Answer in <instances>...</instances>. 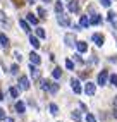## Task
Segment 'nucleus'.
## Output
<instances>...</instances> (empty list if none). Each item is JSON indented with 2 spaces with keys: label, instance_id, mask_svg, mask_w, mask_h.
Here are the masks:
<instances>
[{
  "label": "nucleus",
  "instance_id": "f257e3e1",
  "mask_svg": "<svg viewBox=\"0 0 117 122\" xmlns=\"http://www.w3.org/2000/svg\"><path fill=\"white\" fill-rule=\"evenodd\" d=\"M57 22L60 24L62 28H71V26H72L71 17H69L67 14H64V12H62V14H57Z\"/></svg>",
  "mask_w": 117,
  "mask_h": 122
},
{
  "label": "nucleus",
  "instance_id": "f03ea898",
  "mask_svg": "<svg viewBox=\"0 0 117 122\" xmlns=\"http://www.w3.org/2000/svg\"><path fill=\"white\" fill-rule=\"evenodd\" d=\"M108 77H110L108 69H102V71H100V74H98V77H96V84L98 86H105L107 81H108Z\"/></svg>",
  "mask_w": 117,
  "mask_h": 122
},
{
  "label": "nucleus",
  "instance_id": "7ed1b4c3",
  "mask_svg": "<svg viewBox=\"0 0 117 122\" xmlns=\"http://www.w3.org/2000/svg\"><path fill=\"white\" fill-rule=\"evenodd\" d=\"M71 88H72V91L76 93V95H81L83 91H85V88L81 86V81L78 77H72L71 79Z\"/></svg>",
  "mask_w": 117,
  "mask_h": 122
},
{
  "label": "nucleus",
  "instance_id": "20e7f679",
  "mask_svg": "<svg viewBox=\"0 0 117 122\" xmlns=\"http://www.w3.org/2000/svg\"><path fill=\"white\" fill-rule=\"evenodd\" d=\"M29 76L35 79V81H40V79H41V71L38 69V66H35V64H29Z\"/></svg>",
  "mask_w": 117,
  "mask_h": 122
},
{
  "label": "nucleus",
  "instance_id": "39448f33",
  "mask_svg": "<svg viewBox=\"0 0 117 122\" xmlns=\"http://www.w3.org/2000/svg\"><path fill=\"white\" fill-rule=\"evenodd\" d=\"M90 22H91V26H100V24L103 22V17H102V14H98V12H93V14H90Z\"/></svg>",
  "mask_w": 117,
  "mask_h": 122
},
{
  "label": "nucleus",
  "instance_id": "423d86ee",
  "mask_svg": "<svg viewBox=\"0 0 117 122\" xmlns=\"http://www.w3.org/2000/svg\"><path fill=\"white\" fill-rule=\"evenodd\" d=\"M91 41H93L96 46H103V43H105V36H103L102 33H93V35H91Z\"/></svg>",
  "mask_w": 117,
  "mask_h": 122
},
{
  "label": "nucleus",
  "instance_id": "0eeeda50",
  "mask_svg": "<svg viewBox=\"0 0 117 122\" xmlns=\"http://www.w3.org/2000/svg\"><path fill=\"white\" fill-rule=\"evenodd\" d=\"M29 79L26 77V76H19V83H17V88L19 89H22V91H28L29 89Z\"/></svg>",
  "mask_w": 117,
  "mask_h": 122
},
{
  "label": "nucleus",
  "instance_id": "6e6552de",
  "mask_svg": "<svg viewBox=\"0 0 117 122\" xmlns=\"http://www.w3.org/2000/svg\"><path fill=\"white\" fill-rule=\"evenodd\" d=\"M67 10L72 12V14H79L81 7H79V0H71V2L67 4Z\"/></svg>",
  "mask_w": 117,
  "mask_h": 122
},
{
  "label": "nucleus",
  "instance_id": "1a4fd4ad",
  "mask_svg": "<svg viewBox=\"0 0 117 122\" xmlns=\"http://www.w3.org/2000/svg\"><path fill=\"white\" fill-rule=\"evenodd\" d=\"M64 41H65V45H67V46H76V43H78L76 35H74V33H67V35L64 36Z\"/></svg>",
  "mask_w": 117,
  "mask_h": 122
},
{
  "label": "nucleus",
  "instance_id": "9d476101",
  "mask_svg": "<svg viewBox=\"0 0 117 122\" xmlns=\"http://www.w3.org/2000/svg\"><path fill=\"white\" fill-rule=\"evenodd\" d=\"M85 93H86L88 96H93V95L96 93V84L91 83V81H88V83L85 84Z\"/></svg>",
  "mask_w": 117,
  "mask_h": 122
},
{
  "label": "nucleus",
  "instance_id": "9b49d317",
  "mask_svg": "<svg viewBox=\"0 0 117 122\" xmlns=\"http://www.w3.org/2000/svg\"><path fill=\"white\" fill-rule=\"evenodd\" d=\"M58 89H60V84H58L57 81H50V79H48V89H47V91L52 93V95H55Z\"/></svg>",
  "mask_w": 117,
  "mask_h": 122
},
{
  "label": "nucleus",
  "instance_id": "f8f14e48",
  "mask_svg": "<svg viewBox=\"0 0 117 122\" xmlns=\"http://www.w3.org/2000/svg\"><path fill=\"white\" fill-rule=\"evenodd\" d=\"M79 24H81V28H90L91 26V22H90V15L88 14H81L79 15Z\"/></svg>",
  "mask_w": 117,
  "mask_h": 122
},
{
  "label": "nucleus",
  "instance_id": "ddd939ff",
  "mask_svg": "<svg viewBox=\"0 0 117 122\" xmlns=\"http://www.w3.org/2000/svg\"><path fill=\"white\" fill-rule=\"evenodd\" d=\"M29 62H31V64H35V66H40V64H41V57H40L36 52H33V50H31V53H29Z\"/></svg>",
  "mask_w": 117,
  "mask_h": 122
},
{
  "label": "nucleus",
  "instance_id": "4468645a",
  "mask_svg": "<svg viewBox=\"0 0 117 122\" xmlns=\"http://www.w3.org/2000/svg\"><path fill=\"white\" fill-rule=\"evenodd\" d=\"M76 50H78L79 53H86V52H88V43H86V41H79V40H78Z\"/></svg>",
  "mask_w": 117,
  "mask_h": 122
},
{
  "label": "nucleus",
  "instance_id": "2eb2a0df",
  "mask_svg": "<svg viewBox=\"0 0 117 122\" xmlns=\"http://www.w3.org/2000/svg\"><path fill=\"white\" fill-rule=\"evenodd\" d=\"M0 45H2V48H9L11 46V41H9V36L7 35H4V33H0Z\"/></svg>",
  "mask_w": 117,
  "mask_h": 122
},
{
  "label": "nucleus",
  "instance_id": "dca6fc26",
  "mask_svg": "<svg viewBox=\"0 0 117 122\" xmlns=\"http://www.w3.org/2000/svg\"><path fill=\"white\" fill-rule=\"evenodd\" d=\"M29 45L35 48V50H36V48H40V38H38L36 35H29Z\"/></svg>",
  "mask_w": 117,
  "mask_h": 122
},
{
  "label": "nucleus",
  "instance_id": "f3484780",
  "mask_svg": "<svg viewBox=\"0 0 117 122\" xmlns=\"http://www.w3.org/2000/svg\"><path fill=\"white\" fill-rule=\"evenodd\" d=\"M16 112H17V113H24V112H26V103L17 100V102H16Z\"/></svg>",
  "mask_w": 117,
  "mask_h": 122
},
{
  "label": "nucleus",
  "instance_id": "a211bd4d",
  "mask_svg": "<svg viewBox=\"0 0 117 122\" xmlns=\"http://www.w3.org/2000/svg\"><path fill=\"white\" fill-rule=\"evenodd\" d=\"M19 91H21V89L17 86H11L9 88V95L12 96V98H16V100H19Z\"/></svg>",
  "mask_w": 117,
  "mask_h": 122
},
{
  "label": "nucleus",
  "instance_id": "6ab92c4d",
  "mask_svg": "<svg viewBox=\"0 0 117 122\" xmlns=\"http://www.w3.org/2000/svg\"><path fill=\"white\" fill-rule=\"evenodd\" d=\"M19 26L22 28V31H24V33H31V28H29V22L28 21H24V19H19Z\"/></svg>",
  "mask_w": 117,
  "mask_h": 122
},
{
  "label": "nucleus",
  "instance_id": "aec40b11",
  "mask_svg": "<svg viewBox=\"0 0 117 122\" xmlns=\"http://www.w3.org/2000/svg\"><path fill=\"white\" fill-rule=\"evenodd\" d=\"M26 21H28L29 24H33V26H36V24H38V17H36V15L33 14V12L26 14Z\"/></svg>",
  "mask_w": 117,
  "mask_h": 122
},
{
  "label": "nucleus",
  "instance_id": "412c9836",
  "mask_svg": "<svg viewBox=\"0 0 117 122\" xmlns=\"http://www.w3.org/2000/svg\"><path fill=\"white\" fill-rule=\"evenodd\" d=\"M36 14H38L40 19H47V9H45V7H38V9H36Z\"/></svg>",
  "mask_w": 117,
  "mask_h": 122
},
{
  "label": "nucleus",
  "instance_id": "4be33fe9",
  "mask_svg": "<svg viewBox=\"0 0 117 122\" xmlns=\"http://www.w3.org/2000/svg\"><path fill=\"white\" fill-rule=\"evenodd\" d=\"M35 35H36V36H38L40 40H43V38L47 36V33H45V29H43V28H40V26H38V28L35 29Z\"/></svg>",
  "mask_w": 117,
  "mask_h": 122
},
{
  "label": "nucleus",
  "instance_id": "5701e85b",
  "mask_svg": "<svg viewBox=\"0 0 117 122\" xmlns=\"http://www.w3.org/2000/svg\"><path fill=\"white\" fill-rule=\"evenodd\" d=\"M52 77H53V79H60V77H62V69H60V67H55V69L52 71Z\"/></svg>",
  "mask_w": 117,
  "mask_h": 122
},
{
  "label": "nucleus",
  "instance_id": "b1692460",
  "mask_svg": "<svg viewBox=\"0 0 117 122\" xmlns=\"http://www.w3.org/2000/svg\"><path fill=\"white\" fill-rule=\"evenodd\" d=\"M71 119H72L74 122H81V112H79V110H72Z\"/></svg>",
  "mask_w": 117,
  "mask_h": 122
},
{
  "label": "nucleus",
  "instance_id": "393cba45",
  "mask_svg": "<svg viewBox=\"0 0 117 122\" xmlns=\"http://www.w3.org/2000/svg\"><path fill=\"white\" fill-rule=\"evenodd\" d=\"M64 12V4L58 0V2H55V14H62Z\"/></svg>",
  "mask_w": 117,
  "mask_h": 122
},
{
  "label": "nucleus",
  "instance_id": "a878e982",
  "mask_svg": "<svg viewBox=\"0 0 117 122\" xmlns=\"http://www.w3.org/2000/svg\"><path fill=\"white\" fill-rule=\"evenodd\" d=\"M50 113H52V115H57V113H58V105L57 103H50Z\"/></svg>",
  "mask_w": 117,
  "mask_h": 122
},
{
  "label": "nucleus",
  "instance_id": "bb28decb",
  "mask_svg": "<svg viewBox=\"0 0 117 122\" xmlns=\"http://www.w3.org/2000/svg\"><path fill=\"white\" fill-rule=\"evenodd\" d=\"M72 59H74V62L81 64V66L85 64V60H83V57H81V53H79V52H78V53H74V55H72Z\"/></svg>",
  "mask_w": 117,
  "mask_h": 122
},
{
  "label": "nucleus",
  "instance_id": "cd10ccee",
  "mask_svg": "<svg viewBox=\"0 0 117 122\" xmlns=\"http://www.w3.org/2000/svg\"><path fill=\"white\" fill-rule=\"evenodd\" d=\"M115 17H117V14H115L114 10H108V14H107V21H108V22H114Z\"/></svg>",
  "mask_w": 117,
  "mask_h": 122
},
{
  "label": "nucleus",
  "instance_id": "c85d7f7f",
  "mask_svg": "<svg viewBox=\"0 0 117 122\" xmlns=\"http://www.w3.org/2000/svg\"><path fill=\"white\" fill-rule=\"evenodd\" d=\"M108 83H110L114 88H117V74H110V77H108Z\"/></svg>",
  "mask_w": 117,
  "mask_h": 122
},
{
  "label": "nucleus",
  "instance_id": "c756f323",
  "mask_svg": "<svg viewBox=\"0 0 117 122\" xmlns=\"http://www.w3.org/2000/svg\"><path fill=\"white\" fill-rule=\"evenodd\" d=\"M65 67H67L69 71H74V60H71V59H65Z\"/></svg>",
  "mask_w": 117,
  "mask_h": 122
},
{
  "label": "nucleus",
  "instance_id": "7c9ffc66",
  "mask_svg": "<svg viewBox=\"0 0 117 122\" xmlns=\"http://www.w3.org/2000/svg\"><path fill=\"white\" fill-rule=\"evenodd\" d=\"M85 120H86V122H96V117L93 115V113H90V112H88V113H86V117H85Z\"/></svg>",
  "mask_w": 117,
  "mask_h": 122
},
{
  "label": "nucleus",
  "instance_id": "2f4dec72",
  "mask_svg": "<svg viewBox=\"0 0 117 122\" xmlns=\"http://www.w3.org/2000/svg\"><path fill=\"white\" fill-rule=\"evenodd\" d=\"M114 0H100V4H102V7H107V9H110Z\"/></svg>",
  "mask_w": 117,
  "mask_h": 122
},
{
  "label": "nucleus",
  "instance_id": "473e14b6",
  "mask_svg": "<svg viewBox=\"0 0 117 122\" xmlns=\"http://www.w3.org/2000/svg\"><path fill=\"white\" fill-rule=\"evenodd\" d=\"M11 72H12V74H16V76H19V66H17V64L11 66Z\"/></svg>",
  "mask_w": 117,
  "mask_h": 122
},
{
  "label": "nucleus",
  "instance_id": "72a5a7b5",
  "mask_svg": "<svg viewBox=\"0 0 117 122\" xmlns=\"http://www.w3.org/2000/svg\"><path fill=\"white\" fill-rule=\"evenodd\" d=\"M12 2H14V5H16V7H19V9L24 5V0H12Z\"/></svg>",
  "mask_w": 117,
  "mask_h": 122
},
{
  "label": "nucleus",
  "instance_id": "f704fd0d",
  "mask_svg": "<svg viewBox=\"0 0 117 122\" xmlns=\"http://www.w3.org/2000/svg\"><path fill=\"white\" fill-rule=\"evenodd\" d=\"M7 21V17H5V12L4 10H0V22H5Z\"/></svg>",
  "mask_w": 117,
  "mask_h": 122
},
{
  "label": "nucleus",
  "instance_id": "c9c22d12",
  "mask_svg": "<svg viewBox=\"0 0 117 122\" xmlns=\"http://www.w3.org/2000/svg\"><path fill=\"white\" fill-rule=\"evenodd\" d=\"M7 117H5V110H2V108H0V122H2V120H5Z\"/></svg>",
  "mask_w": 117,
  "mask_h": 122
},
{
  "label": "nucleus",
  "instance_id": "e433bc0d",
  "mask_svg": "<svg viewBox=\"0 0 117 122\" xmlns=\"http://www.w3.org/2000/svg\"><path fill=\"white\" fill-rule=\"evenodd\" d=\"M14 57H16V60H19V62H21V59H22L19 52H14Z\"/></svg>",
  "mask_w": 117,
  "mask_h": 122
},
{
  "label": "nucleus",
  "instance_id": "4c0bfd02",
  "mask_svg": "<svg viewBox=\"0 0 117 122\" xmlns=\"http://www.w3.org/2000/svg\"><path fill=\"white\" fill-rule=\"evenodd\" d=\"M79 107H81V110H85V112L88 113V108H86V105H85V103H79Z\"/></svg>",
  "mask_w": 117,
  "mask_h": 122
},
{
  "label": "nucleus",
  "instance_id": "58836bf2",
  "mask_svg": "<svg viewBox=\"0 0 117 122\" xmlns=\"http://www.w3.org/2000/svg\"><path fill=\"white\" fill-rule=\"evenodd\" d=\"M112 115H114V119H115V120H117V107H115V108H114V113H112Z\"/></svg>",
  "mask_w": 117,
  "mask_h": 122
},
{
  "label": "nucleus",
  "instance_id": "ea45409f",
  "mask_svg": "<svg viewBox=\"0 0 117 122\" xmlns=\"http://www.w3.org/2000/svg\"><path fill=\"white\" fill-rule=\"evenodd\" d=\"M112 26H114V29H117V17H115V21L112 22Z\"/></svg>",
  "mask_w": 117,
  "mask_h": 122
},
{
  "label": "nucleus",
  "instance_id": "a19ab883",
  "mask_svg": "<svg viewBox=\"0 0 117 122\" xmlns=\"http://www.w3.org/2000/svg\"><path fill=\"white\" fill-rule=\"evenodd\" d=\"M114 107H117V96L114 98Z\"/></svg>",
  "mask_w": 117,
  "mask_h": 122
},
{
  "label": "nucleus",
  "instance_id": "79ce46f5",
  "mask_svg": "<svg viewBox=\"0 0 117 122\" xmlns=\"http://www.w3.org/2000/svg\"><path fill=\"white\" fill-rule=\"evenodd\" d=\"M2 100H4V93H2V91H0V102H2Z\"/></svg>",
  "mask_w": 117,
  "mask_h": 122
},
{
  "label": "nucleus",
  "instance_id": "37998d69",
  "mask_svg": "<svg viewBox=\"0 0 117 122\" xmlns=\"http://www.w3.org/2000/svg\"><path fill=\"white\" fill-rule=\"evenodd\" d=\"M5 122H14V119H5Z\"/></svg>",
  "mask_w": 117,
  "mask_h": 122
},
{
  "label": "nucleus",
  "instance_id": "c03bdc74",
  "mask_svg": "<svg viewBox=\"0 0 117 122\" xmlns=\"http://www.w3.org/2000/svg\"><path fill=\"white\" fill-rule=\"evenodd\" d=\"M43 2H45V4H50V2H53V0H43Z\"/></svg>",
  "mask_w": 117,
  "mask_h": 122
},
{
  "label": "nucleus",
  "instance_id": "a18cd8bd",
  "mask_svg": "<svg viewBox=\"0 0 117 122\" xmlns=\"http://www.w3.org/2000/svg\"><path fill=\"white\" fill-rule=\"evenodd\" d=\"M28 4H35V0H28Z\"/></svg>",
  "mask_w": 117,
  "mask_h": 122
}]
</instances>
